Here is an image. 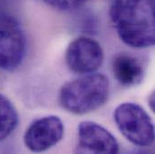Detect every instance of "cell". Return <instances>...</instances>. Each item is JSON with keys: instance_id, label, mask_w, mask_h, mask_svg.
Segmentation results:
<instances>
[{"instance_id": "6", "label": "cell", "mask_w": 155, "mask_h": 154, "mask_svg": "<svg viewBox=\"0 0 155 154\" xmlns=\"http://www.w3.org/2000/svg\"><path fill=\"white\" fill-rule=\"evenodd\" d=\"M64 125L60 117L44 116L35 121L26 130L24 142L34 152H41L56 145L63 137Z\"/></svg>"}, {"instance_id": "12", "label": "cell", "mask_w": 155, "mask_h": 154, "mask_svg": "<svg viewBox=\"0 0 155 154\" xmlns=\"http://www.w3.org/2000/svg\"><path fill=\"white\" fill-rule=\"evenodd\" d=\"M4 1H5V0H0V3H2V2H4Z\"/></svg>"}, {"instance_id": "3", "label": "cell", "mask_w": 155, "mask_h": 154, "mask_svg": "<svg viewBox=\"0 0 155 154\" xmlns=\"http://www.w3.org/2000/svg\"><path fill=\"white\" fill-rule=\"evenodd\" d=\"M114 119L122 134L134 145L147 147L153 143V123L139 105L130 102L119 105L115 110Z\"/></svg>"}, {"instance_id": "1", "label": "cell", "mask_w": 155, "mask_h": 154, "mask_svg": "<svg viewBox=\"0 0 155 154\" xmlns=\"http://www.w3.org/2000/svg\"><path fill=\"white\" fill-rule=\"evenodd\" d=\"M110 18L125 44L134 48L155 45V0H113Z\"/></svg>"}, {"instance_id": "9", "label": "cell", "mask_w": 155, "mask_h": 154, "mask_svg": "<svg viewBox=\"0 0 155 154\" xmlns=\"http://www.w3.org/2000/svg\"><path fill=\"white\" fill-rule=\"evenodd\" d=\"M18 123V114L5 96L0 94V143L15 129Z\"/></svg>"}, {"instance_id": "8", "label": "cell", "mask_w": 155, "mask_h": 154, "mask_svg": "<svg viewBox=\"0 0 155 154\" xmlns=\"http://www.w3.org/2000/svg\"><path fill=\"white\" fill-rule=\"evenodd\" d=\"M112 70L116 80L124 87L140 84L144 75L141 62L136 58L125 53H120L115 57Z\"/></svg>"}, {"instance_id": "2", "label": "cell", "mask_w": 155, "mask_h": 154, "mask_svg": "<svg viewBox=\"0 0 155 154\" xmlns=\"http://www.w3.org/2000/svg\"><path fill=\"white\" fill-rule=\"evenodd\" d=\"M109 96V82L103 74L90 73L62 86L59 95L61 106L68 112L84 115L102 106Z\"/></svg>"}, {"instance_id": "11", "label": "cell", "mask_w": 155, "mask_h": 154, "mask_svg": "<svg viewBox=\"0 0 155 154\" xmlns=\"http://www.w3.org/2000/svg\"><path fill=\"white\" fill-rule=\"evenodd\" d=\"M148 104H149L150 108L153 110V112L155 113V91L150 95L149 99H148Z\"/></svg>"}, {"instance_id": "7", "label": "cell", "mask_w": 155, "mask_h": 154, "mask_svg": "<svg viewBox=\"0 0 155 154\" xmlns=\"http://www.w3.org/2000/svg\"><path fill=\"white\" fill-rule=\"evenodd\" d=\"M78 152L117 153L119 151L115 136L95 122H81L78 128Z\"/></svg>"}, {"instance_id": "5", "label": "cell", "mask_w": 155, "mask_h": 154, "mask_svg": "<svg viewBox=\"0 0 155 154\" xmlns=\"http://www.w3.org/2000/svg\"><path fill=\"white\" fill-rule=\"evenodd\" d=\"M65 61L72 72L79 75L90 74L102 65L104 51L97 41L88 37H78L69 44Z\"/></svg>"}, {"instance_id": "4", "label": "cell", "mask_w": 155, "mask_h": 154, "mask_svg": "<svg viewBox=\"0 0 155 154\" xmlns=\"http://www.w3.org/2000/svg\"><path fill=\"white\" fill-rule=\"evenodd\" d=\"M26 51V39L19 22L0 11V69L13 70L21 65Z\"/></svg>"}, {"instance_id": "10", "label": "cell", "mask_w": 155, "mask_h": 154, "mask_svg": "<svg viewBox=\"0 0 155 154\" xmlns=\"http://www.w3.org/2000/svg\"><path fill=\"white\" fill-rule=\"evenodd\" d=\"M51 7L60 11H69L79 7L87 0H43Z\"/></svg>"}]
</instances>
